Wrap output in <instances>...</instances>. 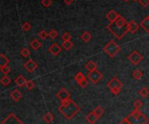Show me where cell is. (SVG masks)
Wrapping results in <instances>:
<instances>
[{
    "mask_svg": "<svg viewBox=\"0 0 149 124\" xmlns=\"http://www.w3.org/2000/svg\"><path fill=\"white\" fill-rule=\"evenodd\" d=\"M107 28L119 40H120L124 36L127 35V32H129L127 29V22L121 16H120L114 22L110 23Z\"/></svg>",
    "mask_w": 149,
    "mask_h": 124,
    "instance_id": "cell-1",
    "label": "cell"
},
{
    "mask_svg": "<svg viewBox=\"0 0 149 124\" xmlns=\"http://www.w3.org/2000/svg\"><path fill=\"white\" fill-rule=\"evenodd\" d=\"M58 111L65 118L71 120L80 111V107L70 98L61 102V105L58 107Z\"/></svg>",
    "mask_w": 149,
    "mask_h": 124,
    "instance_id": "cell-2",
    "label": "cell"
},
{
    "mask_svg": "<svg viewBox=\"0 0 149 124\" xmlns=\"http://www.w3.org/2000/svg\"><path fill=\"white\" fill-rule=\"evenodd\" d=\"M127 120L131 124H147L149 122L148 117L145 116L140 110L134 109L127 116Z\"/></svg>",
    "mask_w": 149,
    "mask_h": 124,
    "instance_id": "cell-3",
    "label": "cell"
},
{
    "mask_svg": "<svg viewBox=\"0 0 149 124\" xmlns=\"http://www.w3.org/2000/svg\"><path fill=\"white\" fill-rule=\"evenodd\" d=\"M103 50L105 53H107L109 56V57L114 58L117 56V54L121 50V47L118 45L113 40H110L104 47Z\"/></svg>",
    "mask_w": 149,
    "mask_h": 124,
    "instance_id": "cell-4",
    "label": "cell"
},
{
    "mask_svg": "<svg viewBox=\"0 0 149 124\" xmlns=\"http://www.w3.org/2000/svg\"><path fill=\"white\" fill-rule=\"evenodd\" d=\"M107 88L110 90V91L113 95L117 96L120 94L121 89L123 88V83L120 80H119L116 76H113L107 83Z\"/></svg>",
    "mask_w": 149,
    "mask_h": 124,
    "instance_id": "cell-5",
    "label": "cell"
},
{
    "mask_svg": "<svg viewBox=\"0 0 149 124\" xmlns=\"http://www.w3.org/2000/svg\"><path fill=\"white\" fill-rule=\"evenodd\" d=\"M144 59V56L139 53L137 50H134L132 51L128 56H127V60L129 61V63L134 65V66H137L140 63H141Z\"/></svg>",
    "mask_w": 149,
    "mask_h": 124,
    "instance_id": "cell-6",
    "label": "cell"
},
{
    "mask_svg": "<svg viewBox=\"0 0 149 124\" xmlns=\"http://www.w3.org/2000/svg\"><path fill=\"white\" fill-rule=\"evenodd\" d=\"M86 77L92 83L97 84L103 78V74L100 71H99L98 70H95L93 71H89Z\"/></svg>",
    "mask_w": 149,
    "mask_h": 124,
    "instance_id": "cell-7",
    "label": "cell"
},
{
    "mask_svg": "<svg viewBox=\"0 0 149 124\" xmlns=\"http://www.w3.org/2000/svg\"><path fill=\"white\" fill-rule=\"evenodd\" d=\"M74 79H75V81L79 83V85L82 89L86 88V87L88 86V84H89V83H88L86 77L85 75H84L82 72H80V71L78 72V73L75 75Z\"/></svg>",
    "mask_w": 149,
    "mask_h": 124,
    "instance_id": "cell-8",
    "label": "cell"
},
{
    "mask_svg": "<svg viewBox=\"0 0 149 124\" xmlns=\"http://www.w3.org/2000/svg\"><path fill=\"white\" fill-rule=\"evenodd\" d=\"M24 69L26 70V71L28 73H32V72H34L38 68V63L33 59L30 58L28 61H26L24 63Z\"/></svg>",
    "mask_w": 149,
    "mask_h": 124,
    "instance_id": "cell-9",
    "label": "cell"
},
{
    "mask_svg": "<svg viewBox=\"0 0 149 124\" xmlns=\"http://www.w3.org/2000/svg\"><path fill=\"white\" fill-rule=\"evenodd\" d=\"M1 124H24L14 114L10 113L2 123Z\"/></svg>",
    "mask_w": 149,
    "mask_h": 124,
    "instance_id": "cell-10",
    "label": "cell"
},
{
    "mask_svg": "<svg viewBox=\"0 0 149 124\" xmlns=\"http://www.w3.org/2000/svg\"><path fill=\"white\" fill-rule=\"evenodd\" d=\"M56 97L60 100V102L70 99L71 98V94L70 92L65 89V88H62L57 94H56Z\"/></svg>",
    "mask_w": 149,
    "mask_h": 124,
    "instance_id": "cell-11",
    "label": "cell"
},
{
    "mask_svg": "<svg viewBox=\"0 0 149 124\" xmlns=\"http://www.w3.org/2000/svg\"><path fill=\"white\" fill-rule=\"evenodd\" d=\"M61 50H62L61 47H60L57 43H52V44L47 49V51H48L49 53H51L52 56H58V55L61 52Z\"/></svg>",
    "mask_w": 149,
    "mask_h": 124,
    "instance_id": "cell-12",
    "label": "cell"
},
{
    "mask_svg": "<svg viewBox=\"0 0 149 124\" xmlns=\"http://www.w3.org/2000/svg\"><path fill=\"white\" fill-rule=\"evenodd\" d=\"M10 98H11L14 102L17 103V102H19L20 99L23 97V94L21 93V91H20L18 89H15L14 90H12V91L10 92Z\"/></svg>",
    "mask_w": 149,
    "mask_h": 124,
    "instance_id": "cell-13",
    "label": "cell"
},
{
    "mask_svg": "<svg viewBox=\"0 0 149 124\" xmlns=\"http://www.w3.org/2000/svg\"><path fill=\"white\" fill-rule=\"evenodd\" d=\"M139 28H140V27H139V24H138L135 21H134V20H132V21H130V22L127 23V29H128V31H129L130 33H132V34L136 33V32L138 31Z\"/></svg>",
    "mask_w": 149,
    "mask_h": 124,
    "instance_id": "cell-14",
    "label": "cell"
},
{
    "mask_svg": "<svg viewBox=\"0 0 149 124\" xmlns=\"http://www.w3.org/2000/svg\"><path fill=\"white\" fill-rule=\"evenodd\" d=\"M86 122L89 124H94L98 120H99V117L95 115V113L93 111H91L90 113H88L86 116Z\"/></svg>",
    "mask_w": 149,
    "mask_h": 124,
    "instance_id": "cell-15",
    "label": "cell"
},
{
    "mask_svg": "<svg viewBox=\"0 0 149 124\" xmlns=\"http://www.w3.org/2000/svg\"><path fill=\"white\" fill-rule=\"evenodd\" d=\"M120 16V15L118 14L114 10H109V11L107 12L106 17H107V20L110 21V23H112V22H114Z\"/></svg>",
    "mask_w": 149,
    "mask_h": 124,
    "instance_id": "cell-16",
    "label": "cell"
},
{
    "mask_svg": "<svg viewBox=\"0 0 149 124\" xmlns=\"http://www.w3.org/2000/svg\"><path fill=\"white\" fill-rule=\"evenodd\" d=\"M14 82H15V83H16V85H17V87L23 88L24 86H25V84H26V83H27V80L24 78V76L19 75V76L14 80Z\"/></svg>",
    "mask_w": 149,
    "mask_h": 124,
    "instance_id": "cell-17",
    "label": "cell"
},
{
    "mask_svg": "<svg viewBox=\"0 0 149 124\" xmlns=\"http://www.w3.org/2000/svg\"><path fill=\"white\" fill-rule=\"evenodd\" d=\"M10 63L9 58L5 56L4 53H1L0 54V67H4V66H8Z\"/></svg>",
    "mask_w": 149,
    "mask_h": 124,
    "instance_id": "cell-18",
    "label": "cell"
},
{
    "mask_svg": "<svg viewBox=\"0 0 149 124\" xmlns=\"http://www.w3.org/2000/svg\"><path fill=\"white\" fill-rule=\"evenodd\" d=\"M141 27L149 34V17H146L141 23Z\"/></svg>",
    "mask_w": 149,
    "mask_h": 124,
    "instance_id": "cell-19",
    "label": "cell"
},
{
    "mask_svg": "<svg viewBox=\"0 0 149 124\" xmlns=\"http://www.w3.org/2000/svg\"><path fill=\"white\" fill-rule=\"evenodd\" d=\"M85 68L88 70V71H93L98 69V65L96 63H94L93 61H89L86 63V64L85 65Z\"/></svg>",
    "mask_w": 149,
    "mask_h": 124,
    "instance_id": "cell-20",
    "label": "cell"
},
{
    "mask_svg": "<svg viewBox=\"0 0 149 124\" xmlns=\"http://www.w3.org/2000/svg\"><path fill=\"white\" fill-rule=\"evenodd\" d=\"M138 94H139V96H140L141 98L145 99V98H147V97H148L149 96V90L147 87H142V88L138 91Z\"/></svg>",
    "mask_w": 149,
    "mask_h": 124,
    "instance_id": "cell-21",
    "label": "cell"
},
{
    "mask_svg": "<svg viewBox=\"0 0 149 124\" xmlns=\"http://www.w3.org/2000/svg\"><path fill=\"white\" fill-rule=\"evenodd\" d=\"M92 34L89 32V31H84L82 34H81V36H80V38H81V40L83 41V42H85V43H88L91 39H92Z\"/></svg>",
    "mask_w": 149,
    "mask_h": 124,
    "instance_id": "cell-22",
    "label": "cell"
},
{
    "mask_svg": "<svg viewBox=\"0 0 149 124\" xmlns=\"http://www.w3.org/2000/svg\"><path fill=\"white\" fill-rule=\"evenodd\" d=\"M30 46H31L34 50H38L42 46V43H41V42H40L38 39H33V40H31V42L30 43Z\"/></svg>",
    "mask_w": 149,
    "mask_h": 124,
    "instance_id": "cell-23",
    "label": "cell"
},
{
    "mask_svg": "<svg viewBox=\"0 0 149 124\" xmlns=\"http://www.w3.org/2000/svg\"><path fill=\"white\" fill-rule=\"evenodd\" d=\"M43 120H44L46 123L50 124L53 122V120H54V116H53V115H52L51 112H47V113H45V115L44 116Z\"/></svg>",
    "mask_w": 149,
    "mask_h": 124,
    "instance_id": "cell-24",
    "label": "cell"
},
{
    "mask_svg": "<svg viewBox=\"0 0 149 124\" xmlns=\"http://www.w3.org/2000/svg\"><path fill=\"white\" fill-rule=\"evenodd\" d=\"M73 45L74 44H73V43L71 40H69V41H64L62 43V48L64 50H70L71 49H72Z\"/></svg>",
    "mask_w": 149,
    "mask_h": 124,
    "instance_id": "cell-25",
    "label": "cell"
},
{
    "mask_svg": "<svg viewBox=\"0 0 149 124\" xmlns=\"http://www.w3.org/2000/svg\"><path fill=\"white\" fill-rule=\"evenodd\" d=\"M0 83H2V85H3V87H7V86L11 83V80H10V78L7 75H4V76L1 78Z\"/></svg>",
    "mask_w": 149,
    "mask_h": 124,
    "instance_id": "cell-26",
    "label": "cell"
},
{
    "mask_svg": "<svg viewBox=\"0 0 149 124\" xmlns=\"http://www.w3.org/2000/svg\"><path fill=\"white\" fill-rule=\"evenodd\" d=\"M93 112L95 113V115H96L99 118H100V117L103 116V114H104V112H105V110H104L101 106H97V107L93 110Z\"/></svg>",
    "mask_w": 149,
    "mask_h": 124,
    "instance_id": "cell-27",
    "label": "cell"
},
{
    "mask_svg": "<svg viewBox=\"0 0 149 124\" xmlns=\"http://www.w3.org/2000/svg\"><path fill=\"white\" fill-rule=\"evenodd\" d=\"M133 76H134V79H136V80H141V78H142V76H143V72L141 70H135L134 72H133Z\"/></svg>",
    "mask_w": 149,
    "mask_h": 124,
    "instance_id": "cell-28",
    "label": "cell"
},
{
    "mask_svg": "<svg viewBox=\"0 0 149 124\" xmlns=\"http://www.w3.org/2000/svg\"><path fill=\"white\" fill-rule=\"evenodd\" d=\"M38 37H39L40 39L45 40V39H46V38L49 37V33H48V32H46V30H42L41 31H39V32H38Z\"/></svg>",
    "mask_w": 149,
    "mask_h": 124,
    "instance_id": "cell-29",
    "label": "cell"
},
{
    "mask_svg": "<svg viewBox=\"0 0 149 124\" xmlns=\"http://www.w3.org/2000/svg\"><path fill=\"white\" fill-rule=\"evenodd\" d=\"M30 54H31V52H30V50H29V49H27V48H23L21 50H20V55L23 56V57H28L29 56H30Z\"/></svg>",
    "mask_w": 149,
    "mask_h": 124,
    "instance_id": "cell-30",
    "label": "cell"
},
{
    "mask_svg": "<svg viewBox=\"0 0 149 124\" xmlns=\"http://www.w3.org/2000/svg\"><path fill=\"white\" fill-rule=\"evenodd\" d=\"M58 37V32L56 30L52 29V30H50V32H49V37H51L52 39H56Z\"/></svg>",
    "mask_w": 149,
    "mask_h": 124,
    "instance_id": "cell-31",
    "label": "cell"
},
{
    "mask_svg": "<svg viewBox=\"0 0 149 124\" xmlns=\"http://www.w3.org/2000/svg\"><path fill=\"white\" fill-rule=\"evenodd\" d=\"M25 87L28 90H32L35 87V83L32 80H28L26 84H25Z\"/></svg>",
    "mask_w": 149,
    "mask_h": 124,
    "instance_id": "cell-32",
    "label": "cell"
},
{
    "mask_svg": "<svg viewBox=\"0 0 149 124\" xmlns=\"http://www.w3.org/2000/svg\"><path fill=\"white\" fill-rule=\"evenodd\" d=\"M134 109H136V110H141V108H142V106H143V103H142L141 100L137 99V100L134 101Z\"/></svg>",
    "mask_w": 149,
    "mask_h": 124,
    "instance_id": "cell-33",
    "label": "cell"
},
{
    "mask_svg": "<svg viewBox=\"0 0 149 124\" xmlns=\"http://www.w3.org/2000/svg\"><path fill=\"white\" fill-rule=\"evenodd\" d=\"M22 29H23L24 31H29V30H31V25L30 23L24 22V23H23V24H22Z\"/></svg>",
    "mask_w": 149,
    "mask_h": 124,
    "instance_id": "cell-34",
    "label": "cell"
},
{
    "mask_svg": "<svg viewBox=\"0 0 149 124\" xmlns=\"http://www.w3.org/2000/svg\"><path fill=\"white\" fill-rule=\"evenodd\" d=\"M61 38H62L63 41H69V40L72 39V36H71V34L68 33V32H64V33L62 34V36H61Z\"/></svg>",
    "mask_w": 149,
    "mask_h": 124,
    "instance_id": "cell-35",
    "label": "cell"
},
{
    "mask_svg": "<svg viewBox=\"0 0 149 124\" xmlns=\"http://www.w3.org/2000/svg\"><path fill=\"white\" fill-rule=\"evenodd\" d=\"M52 3H53L52 0H41V4L45 8L50 7Z\"/></svg>",
    "mask_w": 149,
    "mask_h": 124,
    "instance_id": "cell-36",
    "label": "cell"
},
{
    "mask_svg": "<svg viewBox=\"0 0 149 124\" xmlns=\"http://www.w3.org/2000/svg\"><path fill=\"white\" fill-rule=\"evenodd\" d=\"M0 70H1V72L3 74V75H8L10 72V69L8 67V66H4V67H0Z\"/></svg>",
    "mask_w": 149,
    "mask_h": 124,
    "instance_id": "cell-37",
    "label": "cell"
},
{
    "mask_svg": "<svg viewBox=\"0 0 149 124\" xmlns=\"http://www.w3.org/2000/svg\"><path fill=\"white\" fill-rule=\"evenodd\" d=\"M140 4L143 7H147L149 5V0H140Z\"/></svg>",
    "mask_w": 149,
    "mask_h": 124,
    "instance_id": "cell-38",
    "label": "cell"
},
{
    "mask_svg": "<svg viewBox=\"0 0 149 124\" xmlns=\"http://www.w3.org/2000/svg\"><path fill=\"white\" fill-rule=\"evenodd\" d=\"M118 124H131V123H130V122L127 120V118L126 117V118H124L123 120H121V121H120V122Z\"/></svg>",
    "mask_w": 149,
    "mask_h": 124,
    "instance_id": "cell-39",
    "label": "cell"
},
{
    "mask_svg": "<svg viewBox=\"0 0 149 124\" xmlns=\"http://www.w3.org/2000/svg\"><path fill=\"white\" fill-rule=\"evenodd\" d=\"M73 2H74V0H64V3H65V4H67V5L72 4Z\"/></svg>",
    "mask_w": 149,
    "mask_h": 124,
    "instance_id": "cell-40",
    "label": "cell"
},
{
    "mask_svg": "<svg viewBox=\"0 0 149 124\" xmlns=\"http://www.w3.org/2000/svg\"><path fill=\"white\" fill-rule=\"evenodd\" d=\"M133 1H134V2H139L140 0H133Z\"/></svg>",
    "mask_w": 149,
    "mask_h": 124,
    "instance_id": "cell-41",
    "label": "cell"
},
{
    "mask_svg": "<svg viewBox=\"0 0 149 124\" xmlns=\"http://www.w3.org/2000/svg\"><path fill=\"white\" fill-rule=\"evenodd\" d=\"M124 1H126V2H127V1H129V0H124Z\"/></svg>",
    "mask_w": 149,
    "mask_h": 124,
    "instance_id": "cell-42",
    "label": "cell"
},
{
    "mask_svg": "<svg viewBox=\"0 0 149 124\" xmlns=\"http://www.w3.org/2000/svg\"><path fill=\"white\" fill-rule=\"evenodd\" d=\"M148 17H149V15H148Z\"/></svg>",
    "mask_w": 149,
    "mask_h": 124,
    "instance_id": "cell-43",
    "label": "cell"
}]
</instances>
